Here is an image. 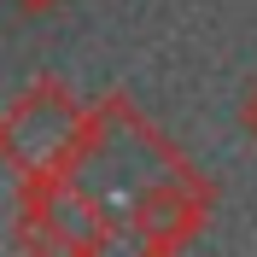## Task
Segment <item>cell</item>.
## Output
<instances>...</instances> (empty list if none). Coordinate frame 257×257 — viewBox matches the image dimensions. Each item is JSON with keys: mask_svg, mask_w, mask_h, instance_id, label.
<instances>
[{"mask_svg": "<svg viewBox=\"0 0 257 257\" xmlns=\"http://www.w3.org/2000/svg\"><path fill=\"white\" fill-rule=\"evenodd\" d=\"M76 141H82V105L53 76H41L24 99H12V111L0 117V158L12 170H24L30 181L59 176Z\"/></svg>", "mask_w": 257, "mask_h": 257, "instance_id": "1", "label": "cell"}, {"mask_svg": "<svg viewBox=\"0 0 257 257\" xmlns=\"http://www.w3.org/2000/svg\"><path fill=\"white\" fill-rule=\"evenodd\" d=\"M41 199H30V216H24V240L30 245H53V251H105L111 245V222H105V205L94 193L70 187L59 176H41Z\"/></svg>", "mask_w": 257, "mask_h": 257, "instance_id": "2", "label": "cell"}, {"mask_svg": "<svg viewBox=\"0 0 257 257\" xmlns=\"http://www.w3.org/2000/svg\"><path fill=\"white\" fill-rule=\"evenodd\" d=\"M135 240L146 245V251H176V245H187L193 234H199V222H205V193L193 187L187 176L176 181H158V187H146L141 199H135Z\"/></svg>", "mask_w": 257, "mask_h": 257, "instance_id": "3", "label": "cell"}, {"mask_svg": "<svg viewBox=\"0 0 257 257\" xmlns=\"http://www.w3.org/2000/svg\"><path fill=\"white\" fill-rule=\"evenodd\" d=\"M240 128H245V141H257V82L240 94Z\"/></svg>", "mask_w": 257, "mask_h": 257, "instance_id": "4", "label": "cell"}, {"mask_svg": "<svg viewBox=\"0 0 257 257\" xmlns=\"http://www.w3.org/2000/svg\"><path fill=\"white\" fill-rule=\"evenodd\" d=\"M18 12H53V6H59V0H12Z\"/></svg>", "mask_w": 257, "mask_h": 257, "instance_id": "5", "label": "cell"}]
</instances>
